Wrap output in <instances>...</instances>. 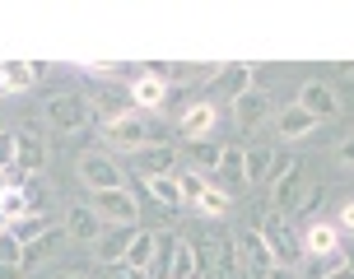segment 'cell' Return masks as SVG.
<instances>
[{
    "label": "cell",
    "instance_id": "cell-1",
    "mask_svg": "<svg viewBox=\"0 0 354 279\" xmlns=\"http://www.w3.org/2000/svg\"><path fill=\"white\" fill-rule=\"evenodd\" d=\"M103 140L112 149H145V144H154V122L145 117L140 107H126L122 117H112L103 126Z\"/></svg>",
    "mask_w": 354,
    "mask_h": 279
},
{
    "label": "cell",
    "instance_id": "cell-2",
    "mask_svg": "<svg viewBox=\"0 0 354 279\" xmlns=\"http://www.w3.org/2000/svg\"><path fill=\"white\" fill-rule=\"evenodd\" d=\"M261 238H266V247H270V256H275V265H284V270H294L299 265V256H303V242L294 238V228H289V219L284 214H266L261 219Z\"/></svg>",
    "mask_w": 354,
    "mask_h": 279
},
{
    "label": "cell",
    "instance_id": "cell-3",
    "mask_svg": "<svg viewBox=\"0 0 354 279\" xmlns=\"http://www.w3.org/2000/svg\"><path fill=\"white\" fill-rule=\"evenodd\" d=\"M42 117H47L56 131H80V126L93 122V103H88L84 93H56V98H47Z\"/></svg>",
    "mask_w": 354,
    "mask_h": 279
},
{
    "label": "cell",
    "instance_id": "cell-4",
    "mask_svg": "<svg viewBox=\"0 0 354 279\" xmlns=\"http://www.w3.org/2000/svg\"><path fill=\"white\" fill-rule=\"evenodd\" d=\"M93 209H98V219L112 228H136V219H140V200L126 191V186H117V191H98L93 195Z\"/></svg>",
    "mask_w": 354,
    "mask_h": 279
},
{
    "label": "cell",
    "instance_id": "cell-5",
    "mask_svg": "<svg viewBox=\"0 0 354 279\" xmlns=\"http://www.w3.org/2000/svg\"><path fill=\"white\" fill-rule=\"evenodd\" d=\"M299 107L308 112V117H317V122L340 117V93H336V84H326V79H308V84L299 88Z\"/></svg>",
    "mask_w": 354,
    "mask_h": 279
},
{
    "label": "cell",
    "instance_id": "cell-6",
    "mask_svg": "<svg viewBox=\"0 0 354 279\" xmlns=\"http://www.w3.org/2000/svg\"><path fill=\"white\" fill-rule=\"evenodd\" d=\"M80 182H84L88 191H117L122 186V168H117V158L107 154H84L80 158Z\"/></svg>",
    "mask_w": 354,
    "mask_h": 279
},
{
    "label": "cell",
    "instance_id": "cell-7",
    "mask_svg": "<svg viewBox=\"0 0 354 279\" xmlns=\"http://www.w3.org/2000/svg\"><path fill=\"white\" fill-rule=\"evenodd\" d=\"M233 242H238V261H243V270H257V275H270V270H275V256H270V247H266L261 228H243Z\"/></svg>",
    "mask_w": 354,
    "mask_h": 279
},
{
    "label": "cell",
    "instance_id": "cell-8",
    "mask_svg": "<svg viewBox=\"0 0 354 279\" xmlns=\"http://www.w3.org/2000/svg\"><path fill=\"white\" fill-rule=\"evenodd\" d=\"M214 182H219L224 195L238 191V186H248V149L224 144V149H219V163H214Z\"/></svg>",
    "mask_w": 354,
    "mask_h": 279
},
{
    "label": "cell",
    "instance_id": "cell-9",
    "mask_svg": "<svg viewBox=\"0 0 354 279\" xmlns=\"http://www.w3.org/2000/svg\"><path fill=\"white\" fill-rule=\"evenodd\" d=\"M61 242H66V228H52V233H42L37 242L24 247V256H19V270H24V275H33V270H42L47 261H56Z\"/></svg>",
    "mask_w": 354,
    "mask_h": 279
},
{
    "label": "cell",
    "instance_id": "cell-10",
    "mask_svg": "<svg viewBox=\"0 0 354 279\" xmlns=\"http://www.w3.org/2000/svg\"><path fill=\"white\" fill-rule=\"evenodd\" d=\"M299 182H303V158H294L289 168H280V177H275V191H270V200H275V214H294V205H299Z\"/></svg>",
    "mask_w": 354,
    "mask_h": 279
},
{
    "label": "cell",
    "instance_id": "cell-11",
    "mask_svg": "<svg viewBox=\"0 0 354 279\" xmlns=\"http://www.w3.org/2000/svg\"><path fill=\"white\" fill-rule=\"evenodd\" d=\"M15 168L24 177H42L47 168V140L33 135V131H19V154H15Z\"/></svg>",
    "mask_w": 354,
    "mask_h": 279
},
{
    "label": "cell",
    "instance_id": "cell-12",
    "mask_svg": "<svg viewBox=\"0 0 354 279\" xmlns=\"http://www.w3.org/2000/svg\"><path fill=\"white\" fill-rule=\"evenodd\" d=\"M266 117H270V93H266V88H248L243 98H233V122L243 126V131L261 126Z\"/></svg>",
    "mask_w": 354,
    "mask_h": 279
},
{
    "label": "cell",
    "instance_id": "cell-13",
    "mask_svg": "<svg viewBox=\"0 0 354 279\" xmlns=\"http://www.w3.org/2000/svg\"><path fill=\"white\" fill-rule=\"evenodd\" d=\"M163 98H168V84H163L159 75L140 70V75L131 79V103L140 107V112H154V107H163Z\"/></svg>",
    "mask_w": 354,
    "mask_h": 279
},
{
    "label": "cell",
    "instance_id": "cell-14",
    "mask_svg": "<svg viewBox=\"0 0 354 279\" xmlns=\"http://www.w3.org/2000/svg\"><path fill=\"white\" fill-rule=\"evenodd\" d=\"M66 233H71L75 242H98L103 238V219H98V209L93 205H75L66 214Z\"/></svg>",
    "mask_w": 354,
    "mask_h": 279
},
{
    "label": "cell",
    "instance_id": "cell-15",
    "mask_svg": "<svg viewBox=\"0 0 354 279\" xmlns=\"http://www.w3.org/2000/svg\"><path fill=\"white\" fill-rule=\"evenodd\" d=\"M173 158H177L173 144H145V149H136V168L145 177H173Z\"/></svg>",
    "mask_w": 354,
    "mask_h": 279
},
{
    "label": "cell",
    "instance_id": "cell-16",
    "mask_svg": "<svg viewBox=\"0 0 354 279\" xmlns=\"http://www.w3.org/2000/svg\"><path fill=\"white\" fill-rule=\"evenodd\" d=\"M257 75H261V70L252 66V61H229V66H219V88H224L229 98H243Z\"/></svg>",
    "mask_w": 354,
    "mask_h": 279
},
{
    "label": "cell",
    "instance_id": "cell-17",
    "mask_svg": "<svg viewBox=\"0 0 354 279\" xmlns=\"http://www.w3.org/2000/svg\"><path fill=\"white\" fill-rule=\"evenodd\" d=\"M214 126V103H196L182 112V122H177V135H182V144L187 140H205Z\"/></svg>",
    "mask_w": 354,
    "mask_h": 279
},
{
    "label": "cell",
    "instance_id": "cell-18",
    "mask_svg": "<svg viewBox=\"0 0 354 279\" xmlns=\"http://www.w3.org/2000/svg\"><path fill=\"white\" fill-rule=\"evenodd\" d=\"M131 242H136V228H112V233L103 228V238H98V265H117V261H126Z\"/></svg>",
    "mask_w": 354,
    "mask_h": 279
},
{
    "label": "cell",
    "instance_id": "cell-19",
    "mask_svg": "<svg viewBox=\"0 0 354 279\" xmlns=\"http://www.w3.org/2000/svg\"><path fill=\"white\" fill-rule=\"evenodd\" d=\"M145 191L154 195L163 209H182V205H187V195H182V186H177V177H145Z\"/></svg>",
    "mask_w": 354,
    "mask_h": 279
},
{
    "label": "cell",
    "instance_id": "cell-20",
    "mask_svg": "<svg viewBox=\"0 0 354 279\" xmlns=\"http://www.w3.org/2000/svg\"><path fill=\"white\" fill-rule=\"evenodd\" d=\"M313 126H317V117H308V112H303V107L294 103V107H284V112H280V122H275V131H280L284 140H303L308 131H313Z\"/></svg>",
    "mask_w": 354,
    "mask_h": 279
},
{
    "label": "cell",
    "instance_id": "cell-21",
    "mask_svg": "<svg viewBox=\"0 0 354 279\" xmlns=\"http://www.w3.org/2000/svg\"><path fill=\"white\" fill-rule=\"evenodd\" d=\"M154 247H159V233H136V242L126 251V265L140 279H145V270H149V261H154Z\"/></svg>",
    "mask_w": 354,
    "mask_h": 279
},
{
    "label": "cell",
    "instance_id": "cell-22",
    "mask_svg": "<svg viewBox=\"0 0 354 279\" xmlns=\"http://www.w3.org/2000/svg\"><path fill=\"white\" fill-rule=\"evenodd\" d=\"M42 233H52V219H47V214H24V219H15V224H10V238H15L19 247L37 242Z\"/></svg>",
    "mask_w": 354,
    "mask_h": 279
},
{
    "label": "cell",
    "instance_id": "cell-23",
    "mask_svg": "<svg viewBox=\"0 0 354 279\" xmlns=\"http://www.w3.org/2000/svg\"><path fill=\"white\" fill-rule=\"evenodd\" d=\"M303 247H308L313 256H331V251H340V233L331 224H313L303 233Z\"/></svg>",
    "mask_w": 354,
    "mask_h": 279
},
{
    "label": "cell",
    "instance_id": "cell-24",
    "mask_svg": "<svg viewBox=\"0 0 354 279\" xmlns=\"http://www.w3.org/2000/svg\"><path fill=\"white\" fill-rule=\"evenodd\" d=\"M270 173H280V158H275V149H270V144H257V149H248V182H266Z\"/></svg>",
    "mask_w": 354,
    "mask_h": 279
},
{
    "label": "cell",
    "instance_id": "cell-25",
    "mask_svg": "<svg viewBox=\"0 0 354 279\" xmlns=\"http://www.w3.org/2000/svg\"><path fill=\"white\" fill-rule=\"evenodd\" d=\"M214 256H219V279H243V261H238V242L233 238H214Z\"/></svg>",
    "mask_w": 354,
    "mask_h": 279
},
{
    "label": "cell",
    "instance_id": "cell-26",
    "mask_svg": "<svg viewBox=\"0 0 354 279\" xmlns=\"http://www.w3.org/2000/svg\"><path fill=\"white\" fill-rule=\"evenodd\" d=\"M173 242H177V233H163V238H159V247H154V261H149L145 279H173Z\"/></svg>",
    "mask_w": 354,
    "mask_h": 279
},
{
    "label": "cell",
    "instance_id": "cell-27",
    "mask_svg": "<svg viewBox=\"0 0 354 279\" xmlns=\"http://www.w3.org/2000/svg\"><path fill=\"white\" fill-rule=\"evenodd\" d=\"M201 275V261H196V247L187 238L173 242V279H196Z\"/></svg>",
    "mask_w": 354,
    "mask_h": 279
},
{
    "label": "cell",
    "instance_id": "cell-28",
    "mask_svg": "<svg viewBox=\"0 0 354 279\" xmlns=\"http://www.w3.org/2000/svg\"><path fill=\"white\" fill-rule=\"evenodd\" d=\"M350 265V256L345 251H331V256H313V261L303 265V279H331V275H340Z\"/></svg>",
    "mask_w": 354,
    "mask_h": 279
},
{
    "label": "cell",
    "instance_id": "cell-29",
    "mask_svg": "<svg viewBox=\"0 0 354 279\" xmlns=\"http://www.w3.org/2000/svg\"><path fill=\"white\" fill-rule=\"evenodd\" d=\"M0 84H5V93L28 88L33 84V66H28V61H0Z\"/></svg>",
    "mask_w": 354,
    "mask_h": 279
},
{
    "label": "cell",
    "instance_id": "cell-30",
    "mask_svg": "<svg viewBox=\"0 0 354 279\" xmlns=\"http://www.w3.org/2000/svg\"><path fill=\"white\" fill-rule=\"evenodd\" d=\"M182 154H187L196 168L205 173V168H214V163H219V144H214V140H187V144H182Z\"/></svg>",
    "mask_w": 354,
    "mask_h": 279
},
{
    "label": "cell",
    "instance_id": "cell-31",
    "mask_svg": "<svg viewBox=\"0 0 354 279\" xmlns=\"http://www.w3.org/2000/svg\"><path fill=\"white\" fill-rule=\"evenodd\" d=\"M229 205H233V200L219 191L214 182L205 186V191H201V200H196V209H201V214H210V219H224V214H229Z\"/></svg>",
    "mask_w": 354,
    "mask_h": 279
},
{
    "label": "cell",
    "instance_id": "cell-32",
    "mask_svg": "<svg viewBox=\"0 0 354 279\" xmlns=\"http://www.w3.org/2000/svg\"><path fill=\"white\" fill-rule=\"evenodd\" d=\"M326 182H317V186H308V191L299 195V205H294V214H303V219H313V214H317L322 205H326Z\"/></svg>",
    "mask_w": 354,
    "mask_h": 279
},
{
    "label": "cell",
    "instance_id": "cell-33",
    "mask_svg": "<svg viewBox=\"0 0 354 279\" xmlns=\"http://www.w3.org/2000/svg\"><path fill=\"white\" fill-rule=\"evenodd\" d=\"M24 200H28V214H42L47 209V186H42V177H24Z\"/></svg>",
    "mask_w": 354,
    "mask_h": 279
},
{
    "label": "cell",
    "instance_id": "cell-34",
    "mask_svg": "<svg viewBox=\"0 0 354 279\" xmlns=\"http://www.w3.org/2000/svg\"><path fill=\"white\" fill-rule=\"evenodd\" d=\"M177 186H182V195L196 205V200H201V191H205L210 182H205V173H177Z\"/></svg>",
    "mask_w": 354,
    "mask_h": 279
},
{
    "label": "cell",
    "instance_id": "cell-35",
    "mask_svg": "<svg viewBox=\"0 0 354 279\" xmlns=\"http://www.w3.org/2000/svg\"><path fill=\"white\" fill-rule=\"evenodd\" d=\"M0 214H5L10 224H15V219H24V214H28V200H24V191H10V195H5V200H0Z\"/></svg>",
    "mask_w": 354,
    "mask_h": 279
},
{
    "label": "cell",
    "instance_id": "cell-36",
    "mask_svg": "<svg viewBox=\"0 0 354 279\" xmlns=\"http://www.w3.org/2000/svg\"><path fill=\"white\" fill-rule=\"evenodd\" d=\"M15 154H19V135L15 131H0V173L15 168Z\"/></svg>",
    "mask_w": 354,
    "mask_h": 279
},
{
    "label": "cell",
    "instance_id": "cell-37",
    "mask_svg": "<svg viewBox=\"0 0 354 279\" xmlns=\"http://www.w3.org/2000/svg\"><path fill=\"white\" fill-rule=\"evenodd\" d=\"M19 256H24V247L5 233V238H0V265H19Z\"/></svg>",
    "mask_w": 354,
    "mask_h": 279
},
{
    "label": "cell",
    "instance_id": "cell-38",
    "mask_svg": "<svg viewBox=\"0 0 354 279\" xmlns=\"http://www.w3.org/2000/svg\"><path fill=\"white\" fill-rule=\"evenodd\" d=\"M19 186H24V173H19V168H5V173H0V200L10 191H19Z\"/></svg>",
    "mask_w": 354,
    "mask_h": 279
},
{
    "label": "cell",
    "instance_id": "cell-39",
    "mask_svg": "<svg viewBox=\"0 0 354 279\" xmlns=\"http://www.w3.org/2000/svg\"><path fill=\"white\" fill-rule=\"evenodd\" d=\"M98 279H140V275H136L126 261H117V265H103V275H98Z\"/></svg>",
    "mask_w": 354,
    "mask_h": 279
},
{
    "label": "cell",
    "instance_id": "cell-40",
    "mask_svg": "<svg viewBox=\"0 0 354 279\" xmlns=\"http://www.w3.org/2000/svg\"><path fill=\"white\" fill-rule=\"evenodd\" d=\"M336 158L345 163V168H354V135H345V140L336 144Z\"/></svg>",
    "mask_w": 354,
    "mask_h": 279
},
{
    "label": "cell",
    "instance_id": "cell-41",
    "mask_svg": "<svg viewBox=\"0 0 354 279\" xmlns=\"http://www.w3.org/2000/svg\"><path fill=\"white\" fill-rule=\"evenodd\" d=\"M0 279H28V275H24L19 265H0Z\"/></svg>",
    "mask_w": 354,
    "mask_h": 279
},
{
    "label": "cell",
    "instance_id": "cell-42",
    "mask_svg": "<svg viewBox=\"0 0 354 279\" xmlns=\"http://www.w3.org/2000/svg\"><path fill=\"white\" fill-rule=\"evenodd\" d=\"M266 279H303V275H294V270H284V265H275V270H270Z\"/></svg>",
    "mask_w": 354,
    "mask_h": 279
},
{
    "label": "cell",
    "instance_id": "cell-43",
    "mask_svg": "<svg viewBox=\"0 0 354 279\" xmlns=\"http://www.w3.org/2000/svg\"><path fill=\"white\" fill-rule=\"evenodd\" d=\"M340 224H345V228H354V200H350L345 209H340Z\"/></svg>",
    "mask_w": 354,
    "mask_h": 279
},
{
    "label": "cell",
    "instance_id": "cell-44",
    "mask_svg": "<svg viewBox=\"0 0 354 279\" xmlns=\"http://www.w3.org/2000/svg\"><path fill=\"white\" fill-rule=\"evenodd\" d=\"M336 75H354V61H340V66H336Z\"/></svg>",
    "mask_w": 354,
    "mask_h": 279
},
{
    "label": "cell",
    "instance_id": "cell-45",
    "mask_svg": "<svg viewBox=\"0 0 354 279\" xmlns=\"http://www.w3.org/2000/svg\"><path fill=\"white\" fill-rule=\"evenodd\" d=\"M5 233H10V219H5V214H0V238H5Z\"/></svg>",
    "mask_w": 354,
    "mask_h": 279
},
{
    "label": "cell",
    "instance_id": "cell-46",
    "mask_svg": "<svg viewBox=\"0 0 354 279\" xmlns=\"http://www.w3.org/2000/svg\"><path fill=\"white\" fill-rule=\"evenodd\" d=\"M61 279H80V275H61Z\"/></svg>",
    "mask_w": 354,
    "mask_h": 279
},
{
    "label": "cell",
    "instance_id": "cell-47",
    "mask_svg": "<svg viewBox=\"0 0 354 279\" xmlns=\"http://www.w3.org/2000/svg\"><path fill=\"white\" fill-rule=\"evenodd\" d=\"M0 93H5V84H0Z\"/></svg>",
    "mask_w": 354,
    "mask_h": 279
},
{
    "label": "cell",
    "instance_id": "cell-48",
    "mask_svg": "<svg viewBox=\"0 0 354 279\" xmlns=\"http://www.w3.org/2000/svg\"><path fill=\"white\" fill-rule=\"evenodd\" d=\"M0 131H5V126H0Z\"/></svg>",
    "mask_w": 354,
    "mask_h": 279
},
{
    "label": "cell",
    "instance_id": "cell-49",
    "mask_svg": "<svg viewBox=\"0 0 354 279\" xmlns=\"http://www.w3.org/2000/svg\"><path fill=\"white\" fill-rule=\"evenodd\" d=\"M196 279H201V275H196Z\"/></svg>",
    "mask_w": 354,
    "mask_h": 279
}]
</instances>
